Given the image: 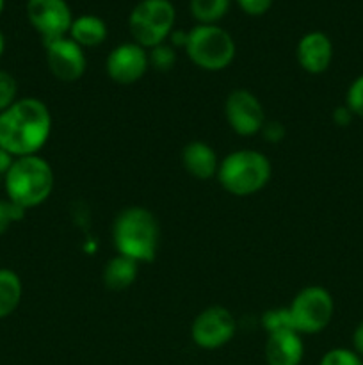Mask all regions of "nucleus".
I'll return each instance as SVG.
<instances>
[{
  "instance_id": "1a4fd4ad",
  "label": "nucleus",
  "mask_w": 363,
  "mask_h": 365,
  "mask_svg": "<svg viewBox=\"0 0 363 365\" xmlns=\"http://www.w3.org/2000/svg\"><path fill=\"white\" fill-rule=\"evenodd\" d=\"M224 118L231 130L242 138L262 132L267 116L262 102L248 89H233L224 100Z\"/></svg>"
},
{
  "instance_id": "f8f14e48",
  "label": "nucleus",
  "mask_w": 363,
  "mask_h": 365,
  "mask_svg": "<svg viewBox=\"0 0 363 365\" xmlns=\"http://www.w3.org/2000/svg\"><path fill=\"white\" fill-rule=\"evenodd\" d=\"M45 50L46 66L57 81L71 84L85 73L88 61H85L84 48L68 36L53 39V41H46Z\"/></svg>"
},
{
  "instance_id": "6ab92c4d",
  "label": "nucleus",
  "mask_w": 363,
  "mask_h": 365,
  "mask_svg": "<svg viewBox=\"0 0 363 365\" xmlns=\"http://www.w3.org/2000/svg\"><path fill=\"white\" fill-rule=\"evenodd\" d=\"M191 14L203 25H217L230 9V0H191Z\"/></svg>"
},
{
  "instance_id": "7ed1b4c3",
  "label": "nucleus",
  "mask_w": 363,
  "mask_h": 365,
  "mask_svg": "<svg viewBox=\"0 0 363 365\" xmlns=\"http://www.w3.org/2000/svg\"><path fill=\"white\" fill-rule=\"evenodd\" d=\"M56 175L48 160L39 155L16 157L4 177L7 198L21 209H34L50 198Z\"/></svg>"
},
{
  "instance_id": "2f4dec72",
  "label": "nucleus",
  "mask_w": 363,
  "mask_h": 365,
  "mask_svg": "<svg viewBox=\"0 0 363 365\" xmlns=\"http://www.w3.org/2000/svg\"><path fill=\"white\" fill-rule=\"evenodd\" d=\"M4 48H6V39H4V34L0 32V56L4 53Z\"/></svg>"
},
{
  "instance_id": "423d86ee",
  "label": "nucleus",
  "mask_w": 363,
  "mask_h": 365,
  "mask_svg": "<svg viewBox=\"0 0 363 365\" xmlns=\"http://www.w3.org/2000/svg\"><path fill=\"white\" fill-rule=\"evenodd\" d=\"M177 11L171 0H141L128 16V29L134 43L149 50L166 43L173 32Z\"/></svg>"
},
{
  "instance_id": "c85d7f7f",
  "label": "nucleus",
  "mask_w": 363,
  "mask_h": 365,
  "mask_svg": "<svg viewBox=\"0 0 363 365\" xmlns=\"http://www.w3.org/2000/svg\"><path fill=\"white\" fill-rule=\"evenodd\" d=\"M352 349L363 359V321H359L352 331Z\"/></svg>"
},
{
  "instance_id": "cd10ccee",
  "label": "nucleus",
  "mask_w": 363,
  "mask_h": 365,
  "mask_svg": "<svg viewBox=\"0 0 363 365\" xmlns=\"http://www.w3.org/2000/svg\"><path fill=\"white\" fill-rule=\"evenodd\" d=\"M333 123L337 125V127H349V125H351V121L354 120V114L351 113V110H349V107L345 106H340V107H337V109L333 110Z\"/></svg>"
},
{
  "instance_id": "5701e85b",
  "label": "nucleus",
  "mask_w": 363,
  "mask_h": 365,
  "mask_svg": "<svg viewBox=\"0 0 363 365\" xmlns=\"http://www.w3.org/2000/svg\"><path fill=\"white\" fill-rule=\"evenodd\" d=\"M18 100V82L9 71L0 70V113Z\"/></svg>"
},
{
  "instance_id": "9d476101",
  "label": "nucleus",
  "mask_w": 363,
  "mask_h": 365,
  "mask_svg": "<svg viewBox=\"0 0 363 365\" xmlns=\"http://www.w3.org/2000/svg\"><path fill=\"white\" fill-rule=\"evenodd\" d=\"M27 18L43 43L68 36L73 21L66 0H27Z\"/></svg>"
},
{
  "instance_id": "393cba45",
  "label": "nucleus",
  "mask_w": 363,
  "mask_h": 365,
  "mask_svg": "<svg viewBox=\"0 0 363 365\" xmlns=\"http://www.w3.org/2000/svg\"><path fill=\"white\" fill-rule=\"evenodd\" d=\"M345 106L349 107L354 116L363 118V75L356 77L351 82L345 93Z\"/></svg>"
},
{
  "instance_id": "f03ea898",
  "label": "nucleus",
  "mask_w": 363,
  "mask_h": 365,
  "mask_svg": "<svg viewBox=\"0 0 363 365\" xmlns=\"http://www.w3.org/2000/svg\"><path fill=\"white\" fill-rule=\"evenodd\" d=\"M112 241L117 255L128 257L137 264L153 262L160 241L155 214L139 205L123 209L112 223Z\"/></svg>"
},
{
  "instance_id": "b1692460",
  "label": "nucleus",
  "mask_w": 363,
  "mask_h": 365,
  "mask_svg": "<svg viewBox=\"0 0 363 365\" xmlns=\"http://www.w3.org/2000/svg\"><path fill=\"white\" fill-rule=\"evenodd\" d=\"M25 217V209L7 200H0V235L9 230L11 225L18 223Z\"/></svg>"
},
{
  "instance_id": "4468645a",
  "label": "nucleus",
  "mask_w": 363,
  "mask_h": 365,
  "mask_svg": "<svg viewBox=\"0 0 363 365\" xmlns=\"http://www.w3.org/2000/svg\"><path fill=\"white\" fill-rule=\"evenodd\" d=\"M263 356L267 365H301L305 356L301 335L294 330L267 335Z\"/></svg>"
},
{
  "instance_id": "f257e3e1",
  "label": "nucleus",
  "mask_w": 363,
  "mask_h": 365,
  "mask_svg": "<svg viewBox=\"0 0 363 365\" xmlns=\"http://www.w3.org/2000/svg\"><path fill=\"white\" fill-rule=\"evenodd\" d=\"M52 134V113L39 98H18L0 113V148L13 157L38 155Z\"/></svg>"
},
{
  "instance_id": "a878e982",
  "label": "nucleus",
  "mask_w": 363,
  "mask_h": 365,
  "mask_svg": "<svg viewBox=\"0 0 363 365\" xmlns=\"http://www.w3.org/2000/svg\"><path fill=\"white\" fill-rule=\"evenodd\" d=\"M238 7L249 16H262L273 6V0H237Z\"/></svg>"
},
{
  "instance_id": "9b49d317",
  "label": "nucleus",
  "mask_w": 363,
  "mask_h": 365,
  "mask_svg": "<svg viewBox=\"0 0 363 365\" xmlns=\"http://www.w3.org/2000/svg\"><path fill=\"white\" fill-rule=\"evenodd\" d=\"M148 68V50L134 41L114 46L105 59L107 77L120 86H132L139 82Z\"/></svg>"
},
{
  "instance_id": "bb28decb",
  "label": "nucleus",
  "mask_w": 363,
  "mask_h": 365,
  "mask_svg": "<svg viewBox=\"0 0 363 365\" xmlns=\"http://www.w3.org/2000/svg\"><path fill=\"white\" fill-rule=\"evenodd\" d=\"M260 134H263V138H265L269 143H280L283 141L285 138V127L283 123H280V121L267 120Z\"/></svg>"
},
{
  "instance_id": "ddd939ff",
  "label": "nucleus",
  "mask_w": 363,
  "mask_h": 365,
  "mask_svg": "<svg viewBox=\"0 0 363 365\" xmlns=\"http://www.w3.org/2000/svg\"><path fill=\"white\" fill-rule=\"evenodd\" d=\"M298 63L306 73L320 75L327 71L333 61V43L330 36L320 31L306 32L295 46Z\"/></svg>"
},
{
  "instance_id": "dca6fc26",
  "label": "nucleus",
  "mask_w": 363,
  "mask_h": 365,
  "mask_svg": "<svg viewBox=\"0 0 363 365\" xmlns=\"http://www.w3.org/2000/svg\"><path fill=\"white\" fill-rule=\"evenodd\" d=\"M139 277V264L125 255H114L103 266L102 280L109 291H125L132 287Z\"/></svg>"
},
{
  "instance_id": "20e7f679",
  "label": "nucleus",
  "mask_w": 363,
  "mask_h": 365,
  "mask_svg": "<svg viewBox=\"0 0 363 365\" xmlns=\"http://www.w3.org/2000/svg\"><path fill=\"white\" fill-rule=\"evenodd\" d=\"M270 175L273 166L267 155L258 150L242 148L221 160L216 178L224 191L242 198L262 191L269 184Z\"/></svg>"
},
{
  "instance_id": "4be33fe9",
  "label": "nucleus",
  "mask_w": 363,
  "mask_h": 365,
  "mask_svg": "<svg viewBox=\"0 0 363 365\" xmlns=\"http://www.w3.org/2000/svg\"><path fill=\"white\" fill-rule=\"evenodd\" d=\"M319 365H363V359L349 348H333L322 355Z\"/></svg>"
},
{
  "instance_id": "f3484780",
  "label": "nucleus",
  "mask_w": 363,
  "mask_h": 365,
  "mask_svg": "<svg viewBox=\"0 0 363 365\" xmlns=\"http://www.w3.org/2000/svg\"><path fill=\"white\" fill-rule=\"evenodd\" d=\"M107 24L96 14H82L73 18L71 21L68 38L73 39L82 48H93V46L102 45L107 39Z\"/></svg>"
},
{
  "instance_id": "412c9836",
  "label": "nucleus",
  "mask_w": 363,
  "mask_h": 365,
  "mask_svg": "<svg viewBox=\"0 0 363 365\" xmlns=\"http://www.w3.org/2000/svg\"><path fill=\"white\" fill-rule=\"evenodd\" d=\"M148 61L149 68L157 71H169L173 70V66L177 64V52H174V46H171L169 43H160V45L153 46L148 52Z\"/></svg>"
},
{
  "instance_id": "a211bd4d",
  "label": "nucleus",
  "mask_w": 363,
  "mask_h": 365,
  "mask_svg": "<svg viewBox=\"0 0 363 365\" xmlns=\"http://www.w3.org/2000/svg\"><path fill=\"white\" fill-rule=\"evenodd\" d=\"M23 294L20 277L11 269H0V319L9 317L18 309Z\"/></svg>"
},
{
  "instance_id": "39448f33",
  "label": "nucleus",
  "mask_w": 363,
  "mask_h": 365,
  "mask_svg": "<svg viewBox=\"0 0 363 365\" xmlns=\"http://www.w3.org/2000/svg\"><path fill=\"white\" fill-rule=\"evenodd\" d=\"M185 52L192 64L201 70L221 71L233 63L237 46L226 29L198 24L187 32Z\"/></svg>"
},
{
  "instance_id": "0eeeda50",
  "label": "nucleus",
  "mask_w": 363,
  "mask_h": 365,
  "mask_svg": "<svg viewBox=\"0 0 363 365\" xmlns=\"http://www.w3.org/2000/svg\"><path fill=\"white\" fill-rule=\"evenodd\" d=\"M292 324L299 335H315L326 330L335 314V299L327 289L308 285L288 305Z\"/></svg>"
},
{
  "instance_id": "2eb2a0df",
  "label": "nucleus",
  "mask_w": 363,
  "mask_h": 365,
  "mask_svg": "<svg viewBox=\"0 0 363 365\" xmlns=\"http://www.w3.org/2000/svg\"><path fill=\"white\" fill-rule=\"evenodd\" d=\"M180 160L184 170L198 180H209V178L216 177L221 163L217 159L216 150L205 141L187 143L182 150Z\"/></svg>"
},
{
  "instance_id": "6e6552de",
  "label": "nucleus",
  "mask_w": 363,
  "mask_h": 365,
  "mask_svg": "<svg viewBox=\"0 0 363 365\" xmlns=\"http://www.w3.org/2000/svg\"><path fill=\"white\" fill-rule=\"evenodd\" d=\"M237 334L233 314L221 305L203 309L191 324V339L201 349H219L226 346Z\"/></svg>"
},
{
  "instance_id": "7c9ffc66",
  "label": "nucleus",
  "mask_w": 363,
  "mask_h": 365,
  "mask_svg": "<svg viewBox=\"0 0 363 365\" xmlns=\"http://www.w3.org/2000/svg\"><path fill=\"white\" fill-rule=\"evenodd\" d=\"M171 46H184L185 48V43H187V32H182V31H173L169 34Z\"/></svg>"
},
{
  "instance_id": "473e14b6",
  "label": "nucleus",
  "mask_w": 363,
  "mask_h": 365,
  "mask_svg": "<svg viewBox=\"0 0 363 365\" xmlns=\"http://www.w3.org/2000/svg\"><path fill=\"white\" fill-rule=\"evenodd\" d=\"M4 4H6V0H0V14H2L4 11Z\"/></svg>"
},
{
  "instance_id": "c756f323",
  "label": "nucleus",
  "mask_w": 363,
  "mask_h": 365,
  "mask_svg": "<svg viewBox=\"0 0 363 365\" xmlns=\"http://www.w3.org/2000/svg\"><path fill=\"white\" fill-rule=\"evenodd\" d=\"M14 159H16V157H13L9 152H6L4 148H0V175H2V177H6V173L9 171V168L13 166Z\"/></svg>"
},
{
  "instance_id": "aec40b11",
  "label": "nucleus",
  "mask_w": 363,
  "mask_h": 365,
  "mask_svg": "<svg viewBox=\"0 0 363 365\" xmlns=\"http://www.w3.org/2000/svg\"><path fill=\"white\" fill-rule=\"evenodd\" d=\"M260 324H262L263 330L267 331V335L278 334V331H285V330H294V324H292V317H290V312H288V307H283V309L265 310V312L262 314V317H260Z\"/></svg>"
}]
</instances>
